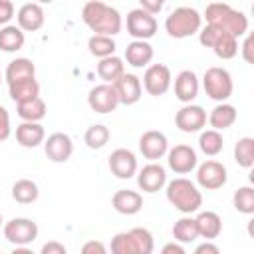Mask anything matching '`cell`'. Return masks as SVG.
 <instances>
[{"instance_id": "f6af8a7d", "label": "cell", "mask_w": 254, "mask_h": 254, "mask_svg": "<svg viewBox=\"0 0 254 254\" xmlns=\"http://www.w3.org/2000/svg\"><path fill=\"white\" fill-rule=\"evenodd\" d=\"M42 254H65V246L62 242L52 240V242H46L42 246Z\"/></svg>"}, {"instance_id": "44dd1931", "label": "cell", "mask_w": 254, "mask_h": 254, "mask_svg": "<svg viewBox=\"0 0 254 254\" xmlns=\"http://www.w3.org/2000/svg\"><path fill=\"white\" fill-rule=\"evenodd\" d=\"M111 204L119 214L125 216H133L143 208V196L137 190H129V189H121L111 196Z\"/></svg>"}, {"instance_id": "f1b7e54d", "label": "cell", "mask_w": 254, "mask_h": 254, "mask_svg": "<svg viewBox=\"0 0 254 254\" xmlns=\"http://www.w3.org/2000/svg\"><path fill=\"white\" fill-rule=\"evenodd\" d=\"M16 105H18V117L22 121H42L48 113V105L40 95L26 99V101H20Z\"/></svg>"}, {"instance_id": "5bb4252c", "label": "cell", "mask_w": 254, "mask_h": 254, "mask_svg": "<svg viewBox=\"0 0 254 254\" xmlns=\"http://www.w3.org/2000/svg\"><path fill=\"white\" fill-rule=\"evenodd\" d=\"M139 151L145 159L149 161H159L167 155L169 151V139L163 131H145L141 137H139Z\"/></svg>"}, {"instance_id": "1f68e13d", "label": "cell", "mask_w": 254, "mask_h": 254, "mask_svg": "<svg viewBox=\"0 0 254 254\" xmlns=\"http://www.w3.org/2000/svg\"><path fill=\"white\" fill-rule=\"evenodd\" d=\"M198 149H200L206 157H216V155H220L222 149H224V139H222L220 131H216V129L200 131V137H198Z\"/></svg>"}, {"instance_id": "8d00e7d4", "label": "cell", "mask_w": 254, "mask_h": 254, "mask_svg": "<svg viewBox=\"0 0 254 254\" xmlns=\"http://www.w3.org/2000/svg\"><path fill=\"white\" fill-rule=\"evenodd\" d=\"M212 52L220 60H232L238 54V38H234L232 34H222L212 46Z\"/></svg>"}, {"instance_id": "7dc6e473", "label": "cell", "mask_w": 254, "mask_h": 254, "mask_svg": "<svg viewBox=\"0 0 254 254\" xmlns=\"http://www.w3.org/2000/svg\"><path fill=\"white\" fill-rule=\"evenodd\" d=\"M161 252H163V254H185V246L175 240V242L165 244V246L161 248Z\"/></svg>"}, {"instance_id": "b9f144b4", "label": "cell", "mask_w": 254, "mask_h": 254, "mask_svg": "<svg viewBox=\"0 0 254 254\" xmlns=\"http://www.w3.org/2000/svg\"><path fill=\"white\" fill-rule=\"evenodd\" d=\"M105 244L103 242H99V240H89V242H85L83 246H81V252L83 254H105Z\"/></svg>"}, {"instance_id": "ac0fdd59", "label": "cell", "mask_w": 254, "mask_h": 254, "mask_svg": "<svg viewBox=\"0 0 254 254\" xmlns=\"http://www.w3.org/2000/svg\"><path fill=\"white\" fill-rule=\"evenodd\" d=\"M16 22L24 32H38L46 24V12L38 2H26L16 12Z\"/></svg>"}, {"instance_id": "4fadbf2b", "label": "cell", "mask_w": 254, "mask_h": 254, "mask_svg": "<svg viewBox=\"0 0 254 254\" xmlns=\"http://www.w3.org/2000/svg\"><path fill=\"white\" fill-rule=\"evenodd\" d=\"M44 151L52 163H65L73 155V141L67 133L56 131L44 139Z\"/></svg>"}, {"instance_id": "f35d334b", "label": "cell", "mask_w": 254, "mask_h": 254, "mask_svg": "<svg viewBox=\"0 0 254 254\" xmlns=\"http://www.w3.org/2000/svg\"><path fill=\"white\" fill-rule=\"evenodd\" d=\"M111 252L113 254H137V248H135V242L129 230L117 232L111 238Z\"/></svg>"}, {"instance_id": "3957f363", "label": "cell", "mask_w": 254, "mask_h": 254, "mask_svg": "<svg viewBox=\"0 0 254 254\" xmlns=\"http://www.w3.org/2000/svg\"><path fill=\"white\" fill-rule=\"evenodd\" d=\"M165 192H167V200L183 214L198 212L202 206V192L190 179L177 177L169 181L165 185Z\"/></svg>"}, {"instance_id": "d6a6232c", "label": "cell", "mask_w": 254, "mask_h": 254, "mask_svg": "<svg viewBox=\"0 0 254 254\" xmlns=\"http://www.w3.org/2000/svg\"><path fill=\"white\" fill-rule=\"evenodd\" d=\"M115 40L113 36H105V34H93L89 40H87V50L91 56L95 58H107V56H113L115 54Z\"/></svg>"}, {"instance_id": "d590c367", "label": "cell", "mask_w": 254, "mask_h": 254, "mask_svg": "<svg viewBox=\"0 0 254 254\" xmlns=\"http://www.w3.org/2000/svg\"><path fill=\"white\" fill-rule=\"evenodd\" d=\"M232 204L242 214H254V189L252 187H240L232 194Z\"/></svg>"}, {"instance_id": "cb8c5ba5", "label": "cell", "mask_w": 254, "mask_h": 254, "mask_svg": "<svg viewBox=\"0 0 254 254\" xmlns=\"http://www.w3.org/2000/svg\"><path fill=\"white\" fill-rule=\"evenodd\" d=\"M196 220V228H198V236L204 240H214L220 236L222 232V218L218 216V212L214 210H202L194 216Z\"/></svg>"}, {"instance_id": "c3c4849f", "label": "cell", "mask_w": 254, "mask_h": 254, "mask_svg": "<svg viewBox=\"0 0 254 254\" xmlns=\"http://www.w3.org/2000/svg\"><path fill=\"white\" fill-rule=\"evenodd\" d=\"M36 2H38V4H52L54 0H36Z\"/></svg>"}, {"instance_id": "7a4b0ae2", "label": "cell", "mask_w": 254, "mask_h": 254, "mask_svg": "<svg viewBox=\"0 0 254 254\" xmlns=\"http://www.w3.org/2000/svg\"><path fill=\"white\" fill-rule=\"evenodd\" d=\"M204 18H206V24H214L220 30L232 34L234 38H240V36L248 34V18H246V14L240 12V10H234L230 4H226L222 0L210 2L206 6V10H204Z\"/></svg>"}, {"instance_id": "e575fe53", "label": "cell", "mask_w": 254, "mask_h": 254, "mask_svg": "<svg viewBox=\"0 0 254 254\" xmlns=\"http://www.w3.org/2000/svg\"><path fill=\"white\" fill-rule=\"evenodd\" d=\"M109 137H111L109 129H107L105 125H101V123H95V125H89V127L85 129V133H83V143H85L89 149H103V147L107 145Z\"/></svg>"}, {"instance_id": "6da1fadb", "label": "cell", "mask_w": 254, "mask_h": 254, "mask_svg": "<svg viewBox=\"0 0 254 254\" xmlns=\"http://www.w3.org/2000/svg\"><path fill=\"white\" fill-rule=\"evenodd\" d=\"M81 20L93 34L117 36L123 28V18H121L119 10L101 0L85 2L81 8Z\"/></svg>"}, {"instance_id": "ffe728a7", "label": "cell", "mask_w": 254, "mask_h": 254, "mask_svg": "<svg viewBox=\"0 0 254 254\" xmlns=\"http://www.w3.org/2000/svg\"><path fill=\"white\" fill-rule=\"evenodd\" d=\"M46 139V131L40 121H22L16 127V141L26 149H36Z\"/></svg>"}, {"instance_id": "5b68a950", "label": "cell", "mask_w": 254, "mask_h": 254, "mask_svg": "<svg viewBox=\"0 0 254 254\" xmlns=\"http://www.w3.org/2000/svg\"><path fill=\"white\" fill-rule=\"evenodd\" d=\"M202 87H204V93L210 99L220 103V101H228V97L232 95L234 81H232V75H230L228 69L212 65L202 75Z\"/></svg>"}, {"instance_id": "e0dca14e", "label": "cell", "mask_w": 254, "mask_h": 254, "mask_svg": "<svg viewBox=\"0 0 254 254\" xmlns=\"http://www.w3.org/2000/svg\"><path fill=\"white\" fill-rule=\"evenodd\" d=\"M109 171L117 179H131L137 173V157L133 151L119 147L109 155Z\"/></svg>"}, {"instance_id": "484cf974", "label": "cell", "mask_w": 254, "mask_h": 254, "mask_svg": "<svg viewBox=\"0 0 254 254\" xmlns=\"http://www.w3.org/2000/svg\"><path fill=\"white\" fill-rule=\"evenodd\" d=\"M28 77H36V65L30 58L12 60L6 67V71H4L6 83H14V81H20V79H28Z\"/></svg>"}, {"instance_id": "7bdbcfd3", "label": "cell", "mask_w": 254, "mask_h": 254, "mask_svg": "<svg viewBox=\"0 0 254 254\" xmlns=\"http://www.w3.org/2000/svg\"><path fill=\"white\" fill-rule=\"evenodd\" d=\"M165 2L167 0H139V4H141V8L143 10H147L149 14H159L161 10H163V6H165Z\"/></svg>"}, {"instance_id": "836d02e7", "label": "cell", "mask_w": 254, "mask_h": 254, "mask_svg": "<svg viewBox=\"0 0 254 254\" xmlns=\"http://www.w3.org/2000/svg\"><path fill=\"white\" fill-rule=\"evenodd\" d=\"M234 161L242 169H250L254 165V139L240 137L234 145Z\"/></svg>"}, {"instance_id": "52a82bcc", "label": "cell", "mask_w": 254, "mask_h": 254, "mask_svg": "<svg viewBox=\"0 0 254 254\" xmlns=\"http://www.w3.org/2000/svg\"><path fill=\"white\" fill-rule=\"evenodd\" d=\"M127 34L133 38V40H151L155 34H157V18L153 14H149L147 10H143L141 6L139 8H133L129 14H127Z\"/></svg>"}, {"instance_id": "8992f818", "label": "cell", "mask_w": 254, "mask_h": 254, "mask_svg": "<svg viewBox=\"0 0 254 254\" xmlns=\"http://www.w3.org/2000/svg\"><path fill=\"white\" fill-rule=\"evenodd\" d=\"M38 232H40L38 224L32 218H26V216L12 218V220L4 222V226H2V234L12 246H28V244H32L38 238Z\"/></svg>"}, {"instance_id": "7402d4cb", "label": "cell", "mask_w": 254, "mask_h": 254, "mask_svg": "<svg viewBox=\"0 0 254 254\" xmlns=\"http://www.w3.org/2000/svg\"><path fill=\"white\" fill-rule=\"evenodd\" d=\"M153 56H155V52H153V46L149 44V40H133L125 48V60L133 67H147L151 64Z\"/></svg>"}, {"instance_id": "7c38bea8", "label": "cell", "mask_w": 254, "mask_h": 254, "mask_svg": "<svg viewBox=\"0 0 254 254\" xmlns=\"http://www.w3.org/2000/svg\"><path fill=\"white\" fill-rule=\"evenodd\" d=\"M175 125L183 133H198L206 125V111L196 103H185L175 115Z\"/></svg>"}, {"instance_id": "f907efd6", "label": "cell", "mask_w": 254, "mask_h": 254, "mask_svg": "<svg viewBox=\"0 0 254 254\" xmlns=\"http://www.w3.org/2000/svg\"><path fill=\"white\" fill-rule=\"evenodd\" d=\"M0 85H2V73H0Z\"/></svg>"}, {"instance_id": "2e32d148", "label": "cell", "mask_w": 254, "mask_h": 254, "mask_svg": "<svg viewBox=\"0 0 254 254\" xmlns=\"http://www.w3.org/2000/svg\"><path fill=\"white\" fill-rule=\"evenodd\" d=\"M137 175V185L143 192H157L167 185V171L157 161L147 163Z\"/></svg>"}, {"instance_id": "83f0119b", "label": "cell", "mask_w": 254, "mask_h": 254, "mask_svg": "<svg viewBox=\"0 0 254 254\" xmlns=\"http://www.w3.org/2000/svg\"><path fill=\"white\" fill-rule=\"evenodd\" d=\"M8 93H10V99H12V101L20 103V101L38 97V95H40V83L36 81V77L20 79V81L8 83Z\"/></svg>"}, {"instance_id": "d4e9b609", "label": "cell", "mask_w": 254, "mask_h": 254, "mask_svg": "<svg viewBox=\"0 0 254 254\" xmlns=\"http://www.w3.org/2000/svg\"><path fill=\"white\" fill-rule=\"evenodd\" d=\"M26 44V36H24V30L18 26V24H6L0 28V50L2 52H18L22 50Z\"/></svg>"}, {"instance_id": "30bf717a", "label": "cell", "mask_w": 254, "mask_h": 254, "mask_svg": "<svg viewBox=\"0 0 254 254\" xmlns=\"http://www.w3.org/2000/svg\"><path fill=\"white\" fill-rule=\"evenodd\" d=\"M87 105L91 107V111L95 113H111L117 109L119 105V99H117V91L113 87V83H99V85H93L87 93Z\"/></svg>"}, {"instance_id": "d6986e66", "label": "cell", "mask_w": 254, "mask_h": 254, "mask_svg": "<svg viewBox=\"0 0 254 254\" xmlns=\"http://www.w3.org/2000/svg\"><path fill=\"white\" fill-rule=\"evenodd\" d=\"M200 83L192 69H183L175 77V97L181 103H192L198 95Z\"/></svg>"}, {"instance_id": "277c9868", "label": "cell", "mask_w": 254, "mask_h": 254, "mask_svg": "<svg viewBox=\"0 0 254 254\" xmlns=\"http://www.w3.org/2000/svg\"><path fill=\"white\" fill-rule=\"evenodd\" d=\"M200 28H202V16L190 6L175 8L165 20V32L175 40L190 38L198 34Z\"/></svg>"}, {"instance_id": "ee69618b", "label": "cell", "mask_w": 254, "mask_h": 254, "mask_svg": "<svg viewBox=\"0 0 254 254\" xmlns=\"http://www.w3.org/2000/svg\"><path fill=\"white\" fill-rule=\"evenodd\" d=\"M252 44H254V36L248 34L246 40H244V44H242V58H244L246 64H252L254 62V58H252Z\"/></svg>"}, {"instance_id": "f546056e", "label": "cell", "mask_w": 254, "mask_h": 254, "mask_svg": "<svg viewBox=\"0 0 254 254\" xmlns=\"http://www.w3.org/2000/svg\"><path fill=\"white\" fill-rule=\"evenodd\" d=\"M173 238L181 244H190L198 238V228H196V220L190 214L181 216L175 224H173Z\"/></svg>"}, {"instance_id": "8fae6325", "label": "cell", "mask_w": 254, "mask_h": 254, "mask_svg": "<svg viewBox=\"0 0 254 254\" xmlns=\"http://www.w3.org/2000/svg\"><path fill=\"white\" fill-rule=\"evenodd\" d=\"M167 165L173 173L177 175H189L196 169L198 165V157H196V151L190 147V145H175L173 149L167 151Z\"/></svg>"}, {"instance_id": "ab89813d", "label": "cell", "mask_w": 254, "mask_h": 254, "mask_svg": "<svg viewBox=\"0 0 254 254\" xmlns=\"http://www.w3.org/2000/svg\"><path fill=\"white\" fill-rule=\"evenodd\" d=\"M12 133V125H10V113L4 105H0V141H6Z\"/></svg>"}, {"instance_id": "bcb514c9", "label": "cell", "mask_w": 254, "mask_h": 254, "mask_svg": "<svg viewBox=\"0 0 254 254\" xmlns=\"http://www.w3.org/2000/svg\"><path fill=\"white\" fill-rule=\"evenodd\" d=\"M220 248L216 244H212V240H204L202 244H198L194 248V254H218Z\"/></svg>"}, {"instance_id": "4dcf8cb0", "label": "cell", "mask_w": 254, "mask_h": 254, "mask_svg": "<svg viewBox=\"0 0 254 254\" xmlns=\"http://www.w3.org/2000/svg\"><path fill=\"white\" fill-rule=\"evenodd\" d=\"M38 196H40V189L32 179H18L12 185V198L20 204H30L38 200Z\"/></svg>"}, {"instance_id": "9a60e30c", "label": "cell", "mask_w": 254, "mask_h": 254, "mask_svg": "<svg viewBox=\"0 0 254 254\" xmlns=\"http://www.w3.org/2000/svg\"><path fill=\"white\" fill-rule=\"evenodd\" d=\"M113 87L117 91L119 105H133L143 95V83L135 73H123L113 81Z\"/></svg>"}, {"instance_id": "9c48e42d", "label": "cell", "mask_w": 254, "mask_h": 254, "mask_svg": "<svg viewBox=\"0 0 254 254\" xmlns=\"http://www.w3.org/2000/svg\"><path fill=\"white\" fill-rule=\"evenodd\" d=\"M143 89L153 95V97H159V95H165L173 83V75H171V69L169 65L165 64H149L145 73H143Z\"/></svg>"}, {"instance_id": "ba28073f", "label": "cell", "mask_w": 254, "mask_h": 254, "mask_svg": "<svg viewBox=\"0 0 254 254\" xmlns=\"http://www.w3.org/2000/svg\"><path fill=\"white\" fill-rule=\"evenodd\" d=\"M228 171L220 161L208 159L200 165H196V185L204 190H218L226 185Z\"/></svg>"}, {"instance_id": "603a6c76", "label": "cell", "mask_w": 254, "mask_h": 254, "mask_svg": "<svg viewBox=\"0 0 254 254\" xmlns=\"http://www.w3.org/2000/svg\"><path fill=\"white\" fill-rule=\"evenodd\" d=\"M236 119H238L236 107L232 103H226V101H220L218 105H214L206 117L210 129H216V131H224V129L232 127L236 123Z\"/></svg>"}, {"instance_id": "681fc988", "label": "cell", "mask_w": 254, "mask_h": 254, "mask_svg": "<svg viewBox=\"0 0 254 254\" xmlns=\"http://www.w3.org/2000/svg\"><path fill=\"white\" fill-rule=\"evenodd\" d=\"M4 226V220H2V212H0V228Z\"/></svg>"}, {"instance_id": "74e56055", "label": "cell", "mask_w": 254, "mask_h": 254, "mask_svg": "<svg viewBox=\"0 0 254 254\" xmlns=\"http://www.w3.org/2000/svg\"><path fill=\"white\" fill-rule=\"evenodd\" d=\"M129 232H131V236H133L137 254H151V252H153V248H155V240H153V234H151L147 228L135 226V228H131Z\"/></svg>"}, {"instance_id": "4316f807", "label": "cell", "mask_w": 254, "mask_h": 254, "mask_svg": "<svg viewBox=\"0 0 254 254\" xmlns=\"http://www.w3.org/2000/svg\"><path fill=\"white\" fill-rule=\"evenodd\" d=\"M125 73V64L119 56H107V58H101L97 62V75L105 81V83H113L119 75Z\"/></svg>"}, {"instance_id": "60d3db41", "label": "cell", "mask_w": 254, "mask_h": 254, "mask_svg": "<svg viewBox=\"0 0 254 254\" xmlns=\"http://www.w3.org/2000/svg\"><path fill=\"white\" fill-rule=\"evenodd\" d=\"M14 4L12 0H0V26L10 24V20L14 18Z\"/></svg>"}]
</instances>
